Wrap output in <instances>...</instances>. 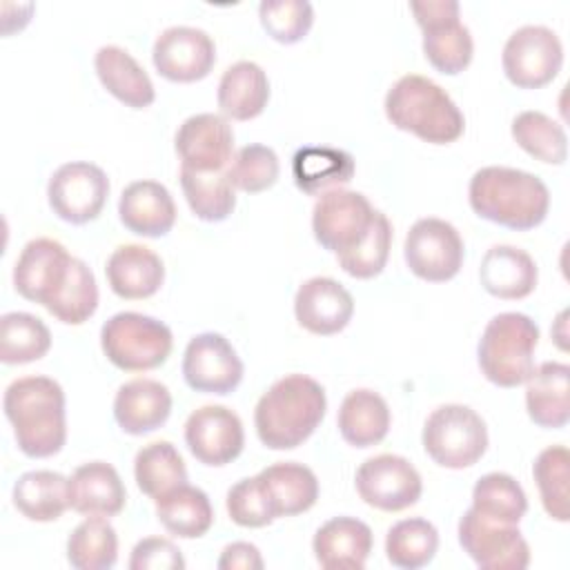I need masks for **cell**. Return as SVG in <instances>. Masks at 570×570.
I'll list each match as a JSON object with an SVG mask.
<instances>
[{"instance_id": "4fadbf2b", "label": "cell", "mask_w": 570, "mask_h": 570, "mask_svg": "<svg viewBox=\"0 0 570 570\" xmlns=\"http://www.w3.org/2000/svg\"><path fill=\"white\" fill-rule=\"evenodd\" d=\"M459 543L483 570H523L530 566V546L521 530L483 519L472 508L459 521Z\"/></svg>"}, {"instance_id": "7c38bea8", "label": "cell", "mask_w": 570, "mask_h": 570, "mask_svg": "<svg viewBox=\"0 0 570 570\" xmlns=\"http://www.w3.org/2000/svg\"><path fill=\"white\" fill-rule=\"evenodd\" d=\"M109 196L107 174L87 160L60 165L47 185V200L53 214L71 225L96 220Z\"/></svg>"}, {"instance_id": "74e56055", "label": "cell", "mask_w": 570, "mask_h": 570, "mask_svg": "<svg viewBox=\"0 0 570 570\" xmlns=\"http://www.w3.org/2000/svg\"><path fill=\"white\" fill-rule=\"evenodd\" d=\"M118 559V534L107 517H87L67 539V561L78 570H109Z\"/></svg>"}, {"instance_id": "ee69618b", "label": "cell", "mask_w": 570, "mask_h": 570, "mask_svg": "<svg viewBox=\"0 0 570 570\" xmlns=\"http://www.w3.org/2000/svg\"><path fill=\"white\" fill-rule=\"evenodd\" d=\"M390 247H392V225L387 216L376 209L374 223L365 234V238L356 247L343 254H336V261L345 274L365 281L383 272L390 256Z\"/></svg>"}, {"instance_id": "8992f818", "label": "cell", "mask_w": 570, "mask_h": 570, "mask_svg": "<svg viewBox=\"0 0 570 570\" xmlns=\"http://www.w3.org/2000/svg\"><path fill=\"white\" fill-rule=\"evenodd\" d=\"M100 347L111 365L125 372H147L167 361L174 347L171 330L140 312H118L100 330Z\"/></svg>"}, {"instance_id": "d590c367", "label": "cell", "mask_w": 570, "mask_h": 570, "mask_svg": "<svg viewBox=\"0 0 570 570\" xmlns=\"http://www.w3.org/2000/svg\"><path fill=\"white\" fill-rule=\"evenodd\" d=\"M472 510L483 519L519 525L528 510V499L514 476L505 472H488L472 488Z\"/></svg>"}, {"instance_id": "4316f807", "label": "cell", "mask_w": 570, "mask_h": 570, "mask_svg": "<svg viewBox=\"0 0 570 570\" xmlns=\"http://www.w3.org/2000/svg\"><path fill=\"white\" fill-rule=\"evenodd\" d=\"M256 479L274 519L307 512L318 499L316 474L307 465L296 461H281L267 465L256 474Z\"/></svg>"}, {"instance_id": "ba28073f", "label": "cell", "mask_w": 570, "mask_h": 570, "mask_svg": "<svg viewBox=\"0 0 570 570\" xmlns=\"http://www.w3.org/2000/svg\"><path fill=\"white\" fill-rule=\"evenodd\" d=\"M410 9L423 31V53L428 62L445 73L456 76L470 62L474 42L470 29L461 22L456 0H412Z\"/></svg>"}, {"instance_id": "2e32d148", "label": "cell", "mask_w": 570, "mask_h": 570, "mask_svg": "<svg viewBox=\"0 0 570 570\" xmlns=\"http://www.w3.org/2000/svg\"><path fill=\"white\" fill-rule=\"evenodd\" d=\"M183 376L196 392L225 396L243 381V361L223 334L203 332L185 347Z\"/></svg>"}, {"instance_id": "d6a6232c", "label": "cell", "mask_w": 570, "mask_h": 570, "mask_svg": "<svg viewBox=\"0 0 570 570\" xmlns=\"http://www.w3.org/2000/svg\"><path fill=\"white\" fill-rule=\"evenodd\" d=\"M356 163L350 151L336 147H301L292 158V176L301 191L325 194L354 178Z\"/></svg>"}, {"instance_id": "3957f363", "label": "cell", "mask_w": 570, "mask_h": 570, "mask_svg": "<svg viewBox=\"0 0 570 570\" xmlns=\"http://www.w3.org/2000/svg\"><path fill=\"white\" fill-rule=\"evenodd\" d=\"M468 200L476 216L517 232L534 229L550 209V191L539 176L501 165L472 174Z\"/></svg>"}, {"instance_id": "83f0119b", "label": "cell", "mask_w": 570, "mask_h": 570, "mask_svg": "<svg viewBox=\"0 0 570 570\" xmlns=\"http://www.w3.org/2000/svg\"><path fill=\"white\" fill-rule=\"evenodd\" d=\"M525 410L539 428H566L570 419V367L566 363L546 361L532 370L525 381Z\"/></svg>"}, {"instance_id": "ac0fdd59", "label": "cell", "mask_w": 570, "mask_h": 570, "mask_svg": "<svg viewBox=\"0 0 570 570\" xmlns=\"http://www.w3.org/2000/svg\"><path fill=\"white\" fill-rule=\"evenodd\" d=\"M185 443L203 465L223 468L243 452V421L225 405H203L185 421Z\"/></svg>"}, {"instance_id": "e575fe53", "label": "cell", "mask_w": 570, "mask_h": 570, "mask_svg": "<svg viewBox=\"0 0 570 570\" xmlns=\"http://www.w3.org/2000/svg\"><path fill=\"white\" fill-rule=\"evenodd\" d=\"M134 479L138 490L156 501L160 494L187 483V468L169 441H154L136 452Z\"/></svg>"}, {"instance_id": "f546056e", "label": "cell", "mask_w": 570, "mask_h": 570, "mask_svg": "<svg viewBox=\"0 0 570 570\" xmlns=\"http://www.w3.org/2000/svg\"><path fill=\"white\" fill-rule=\"evenodd\" d=\"M216 100L225 118L252 120L261 116L269 100L267 73L252 60L229 65L220 76Z\"/></svg>"}, {"instance_id": "52a82bcc", "label": "cell", "mask_w": 570, "mask_h": 570, "mask_svg": "<svg viewBox=\"0 0 570 570\" xmlns=\"http://www.w3.org/2000/svg\"><path fill=\"white\" fill-rule=\"evenodd\" d=\"M423 448L428 456L450 470L474 465L488 450L485 421L468 405L448 403L432 410L425 419Z\"/></svg>"}, {"instance_id": "681fc988", "label": "cell", "mask_w": 570, "mask_h": 570, "mask_svg": "<svg viewBox=\"0 0 570 570\" xmlns=\"http://www.w3.org/2000/svg\"><path fill=\"white\" fill-rule=\"evenodd\" d=\"M216 566L220 570H236V568H240V570H261L265 563H263L261 550L254 543L234 541V543L223 548L220 559H218Z\"/></svg>"}, {"instance_id": "44dd1931", "label": "cell", "mask_w": 570, "mask_h": 570, "mask_svg": "<svg viewBox=\"0 0 570 570\" xmlns=\"http://www.w3.org/2000/svg\"><path fill=\"white\" fill-rule=\"evenodd\" d=\"M171 414V392L154 379H131L114 396V419L131 436L149 434L167 423Z\"/></svg>"}, {"instance_id": "d6986e66", "label": "cell", "mask_w": 570, "mask_h": 570, "mask_svg": "<svg viewBox=\"0 0 570 570\" xmlns=\"http://www.w3.org/2000/svg\"><path fill=\"white\" fill-rule=\"evenodd\" d=\"M180 167L191 171H225L234 158V129L220 114H194L174 138Z\"/></svg>"}, {"instance_id": "d4e9b609", "label": "cell", "mask_w": 570, "mask_h": 570, "mask_svg": "<svg viewBox=\"0 0 570 570\" xmlns=\"http://www.w3.org/2000/svg\"><path fill=\"white\" fill-rule=\"evenodd\" d=\"M105 274L116 296L140 301L154 296L160 289L165 281V265L154 249L127 243L111 252Z\"/></svg>"}, {"instance_id": "7a4b0ae2", "label": "cell", "mask_w": 570, "mask_h": 570, "mask_svg": "<svg viewBox=\"0 0 570 570\" xmlns=\"http://www.w3.org/2000/svg\"><path fill=\"white\" fill-rule=\"evenodd\" d=\"M327 396L307 374H287L272 383L254 407V428L269 450H294L321 425Z\"/></svg>"}, {"instance_id": "8fae6325", "label": "cell", "mask_w": 570, "mask_h": 570, "mask_svg": "<svg viewBox=\"0 0 570 570\" xmlns=\"http://www.w3.org/2000/svg\"><path fill=\"white\" fill-rule=\"evenodd\" d=\"M374 216L376 209L361 191L338 187L316 198L312 209V232L321 247L343 254L365 238Z\"/></svg>"}, {"instance_id": "ffe728a7", "label": "cell", "mask_w": 570, "mask_h": 570, "mask_svg": "<svg viewBox=\"0 0 570 570\" xmlns=\"http://www.w3.org/2000/svg\"><path fill=\"white\" fill-rule=\"evenodd\" d=\"M354 314L352 294L330 276L307 278L294 296L298 325L316 336H332L347 327Z\"/></svg>"}, {"instance_id": "30bf717a", "label": "cell", "mask_w": 570, "mask_h": 570, "mask_svg": "<svg viewBox=\"0 0 570 570\" xmlns=\"http://www.w3.org/2000/svg\"><path fill=\"white\" fill-rule=\"evenodd\" d=\"M463 238L456 227L443 218H419L403 243V256L410 272L428 283L454 278L463 265Z\"/></svg>"}, {"instance_id": "cb8c5ba5", "label": "cell", "mask_w": 570, "mask_h": 570, "mask_svg": "<svg viewBox=\"0 0 570 570\" xmlns=\"http://www.w3.org/2000/svg\"><path fill=\"white\" fill-rule=\"evenodd\" d=\"M372 530L356 517H334L325 521L314 539L316 561L327 570H361L372 552Z\"/></svg>"}, {"instance_id": "7402d4cb", "label": "cell", "mask_w": 570, "mask_h": 570, "mask_svg": "<svg viewBox=\"0 0 570 570\" xmlns=\"http://www.w3.org/2000/svg\"><path fill=\"white\" fill-rule=\"evenodd\" d=\"M118 216L131 234L160 238L176 223V205L163 183L134 180L120 194Z\"/></svg>"}, {"instance_id": "ab89813d", "label": "cell", "mask_w": 570, "mask_h": 570, "mask_svg": "<svg viewBox=\"0 0 570 570\" xmlns=\"http://www.w3.org/2000/svg\"><path fill=\"white\" fill-rule=\"evenodd\" d=\"M439 548V530L434 523L421 517L396 521L385 537L387 561L403 570H416L428 566Z\"/></svg>"}, {"instance_id": "1f68e13d", "label": "cell", "mask_w": 570, "mask_h": 570, "mask_svg": "<svg viewBox=\"0 0 570 570\" xmlns=\"http://www.w3.org/2000/svg\"><path fill=\"white\" fill-rule=\"evenodd\" d=\"M16 510L38 523L56 521L69 508V479L53 470H31L18 476L11 492Z\"/></svg>"}, {"instance_id": "c3c4849f", "label": "cell", "mask_w": 570, "mask_h": 570, "mask_svg": "<svg viewBox=\"0 0 570 570\" xmlns=\"http://www.w3.org/2000/svg\"><path fill=\"white\" fill-rule=\"evenodd\" d=\"M131 570H183L185 559L178 546L165 537L140 539L129 557Z\"/></svg>"}, {"instance_id": "836d02e7", "label": "cell", "mask_w": 570, "mask_h": 570, "mask_svg": "<svg viewBox=\"0 0 570 570\" xmlns=\"http://www.w3.org/2000/svg\"><path fill=\"white\" fill-rule=\"evenodd\" d=\"M156 517L169 534L180 539H198L214 523L209 497L189 483L160 494L156 499Z\"/></svg>"}, {"instance_id": "f1b7e54d", "label": "cell", "mask_w": 570, "mask_h": 570, "mask_svg": "<svg viewBox=\"0 0 570 570\" xmlns=\"http://www.w3.org/2000/svg\"><path fill=\"white\" fill-rule=\"evenodd\" d=\"M96 73L102 87L131 109H145L156 100V89L149 73L138 60L118 45H105L94 56Z\"/></svg>"}, {"instance_id": "5b68a950", "label": "cell", "mask_w": 570, "mask_h": 570, "mask_svg": "<svg viewBox=\"0 0 570 570\" xmlns=\"http://www.w3.org/2000/svg\"><path fill=\"white\" fill-rule=\"evenodd\" d=\"M537 323L521 312H501L488 321L476 345L481 374L499 387H517L534 370Z\"/></svg>"}, {"instance_id": "9c48e42d", "label": "cell", "mask_w": 570, "mask_h": 570, "mask_svg": "<svg viewBox=\"0 0 570 570\" xmlns=\"http://www.w3.org/2000/svg\"><path fill=\"white\" fill-rule=\"evenodd\" d=\"M563 65L559 36L543 24H523L503 45L501 67L519 89H539L557 78Z\"/></svg>"}, {"instance_id": "6da1fadb", "label": "cell", "mask_w": 570, "mask_h": 570, "mask_svg": "<svg viewBox=\"0 0 570 570\" xmlns=\"http://www.w3.org/2000/svg\"><path fill=\"white\" fill-rule=\"evenodd\" d=\"M2 407L22 454L47 459L65 448L67 412L58 381L49 376L16 379L4 390Z\"/></svg>"}, {"instance_id": "f35d334b", "label": "cell", "mask_w": 570, "mask_h": 570, "mask_svg": "<svg viewBox=\"0 0 570 570\" xmlns=\"http://www.w3.org/2000/svg\"><path fill=\"white\" fill-rule=\"evenodd\" d=\"M180 187L196 218L225 220L236 207V194L225 171H191L180 167Z\"/></svg>"}, {"instance_id": "e0dca14e", "label": "cell", "mask_w": 570, "mask_h": 570, "mask_svg": "<svg viewBox=\"0 0 570 570\" xmlns=\"http://www.w3.org/2000/svg\"><path fill=\"white\" fill-rule=\"evenodd\" d=\"M151 60L163 78L171 82H196L214 69L216 45L207 31L176 24L160 31L151 49Z\"/></svg>"}, {"instance_id": "277c9868", "label": "cell", "mask_w": 570, "mask_h": 570, "mask_svg": "<svg viewBox=\"0 0 570 570\" xmlns=\"http://www.w3.org/2000/svg\"><path fill=\"white\" fill-rule=\"evenodd\" d=\"M385 116L401 129L430 145H448L463 136L465 118L450 94L434 80L405 73L385 96Z\"/></svg>"}, {"instance_id": "f6af8a7d", "label": "cell", "mask_w": 570, "mask_h": 570, "mask_svg": "<svg viewBox=\"0 0 570 570\" xmlns=\"http://www.w3.org/2000/svg\"><path fill=\"white\" fill-rule=\"evenodd\" d=\"M225 174L234 189H240L247 194H258V191L269 189L278 180L281 163L272 147L254 142V145L240 147L234 154Z\"/></svg>"}, {"instance_id": "4dcf8cb0", "label": "cell", "mask_w": 570, "mask_h": 570, "mask_svg": "<svg viewBox=\"0 0 570 570\" xmlns=\"http://www.w3.org/2000/svg\"><path fill=\"white\" fill-rule=\"evenodd\" d=\"M392 414L385 399L367 387L352 390L336 416L338 432L352 448H372L381 443L390 432Z\"/></svg>"}, {"instance_id": "484cf974", "label": "cell", "mask_w": 570, "mask_h": 570, "mask_svg": "<svg viewBox=\"0 0 570 570\" xmlns=\"http://www.w3.org/2000/svg\"><path fill=\"white\" fill-rule=\"evenodd\" d=\"M479 278L488 294L503 301H519L534 292L539 269L525 249L514 245H492L481 258Z\"/></svg>"}, {"instance_id": "7dc6e473", "label": "cell", "mask_w": 570, "mask_h": 570, "mask_svg": "<svg viewBox=\"0 0 570 570\" xmlns=\"http://www.w3.org/2000/svg\"><path fill=\"white\" fill-rule=\"evenodd\" d=\"M225 505H227L229 519L240 528H265L274 521V514L267 505V499L256 476L236 481L227 490Z\"/></svg>"}, {"instance_id": "8d00e7d4", "label": "cell", "mask_w": 570, "mask_h": 570, "mask_svg": "<svg viewBox=\"0 0 570 570\" xmlns=\"http://www.w3.org/2000/svg\"><path fill=\"white\" fill-rule=\"evenodd\" d=\"M51 347V332L29 312H7L0 318V361L24 365L42 358Z\"/></svg>"}, {"instance_id": "7bdbcfd3", "label": "cell", "mask_w": 570, "mask_h": 570, "mask_svg": "<svg viewBox=\"0 0 570 570\" xmlns=\"http://www.w3.org/2000/svg\"><path fill=\"white\" fill-rule=\"evenodd\" d=\"M98 307V285L89 265L73 258L71 274L58 296L51 301L47 312L65 325H82L94 316Z\"/></svg>"}, {"instance_id": "60d3db41", "label": "cell", "mask_w": 570, "mask_h": 570, "mask_svg": "<svg viewBox=\"0 0 570 570\" xmlns=\"http://www.w3.org/2000/svg\"><path fill=\"white\" fill-rule=\"evenodd\" d=\"M512 138L532 158L548 165H563L568 158V136L563 127L543 111H521L512 120Z\"/></svg>"}, {"instance_id": "9a60e30c", "label": "cell", "mask_w": 570, "mask_h": 570, "mask_svg": "<svg viewBox=\"0 0 570 570\" xmlns=\"http://www.w3.org/2000/svg\"><path fill=\"white\" fill-rule=\"evenodd\" d=\"M73 258L76 256H71L67 247L53 238L29 240L13 265L16 292L47 309L65 287L73 267Z\"/></svg>"}, {"instance_id": "b9f144b4", "label": "cell", "mask_w": 570, "mask_h": 570, "mask_svg": "<svg viewBox=\"0 0 570 570\" xmlns=\"http://www.w3.org/2000/svg\"><path fill=\"white\" fill-rule=\"evenodd\" d=\"M532 476L539 488L541 505L550 519L570 521V452L566 445H550L539 452L532 465Z\"/></svg>"}, {"instance_id": "5bb4252c", "label": "cell", "mask_w": 570, "mask_h": 570, "mask_svg": "<svg viewBox=\"0 0 570 570\" xmlns=\"http://www.w3.org/2000/svg\"><path fill=\"white\" fill-rule=\"evenodd\" d=\"M358 497L383 512H401L421 499L423 481L419 470L399 454L365 459L354 476Z\"/></svg>"}, {"instance_id": "bcb514c9", "label": "cell", "mask_w": 570, "mask_h": 570, "mask_svg": "<svg viewBox=\"0 0 570 570\" xmlns=\"http://www.w3.org/2000/svg\"><path fill=\"white\" fill-rule=\"evenodd\" d=\"M258 18L269 38L281 45H294L309 33L314 7L307 0H263Z\"/></svg>"}, {"instance_id": "603a6c76", "label": "cell", "mask_w": 570, "mask_h": 570, "mask_svg": "<svg viewBox=\"0 0 570 570\" xmlns=\"http://www.w3.org/2000/svg\"><path fill=\"white\" fill-rule=\"evenodd\" d=\"M127 501L118 470L107 461H89L69 476V508L85 517H116Z\"/></svg>"}]
</instances>
